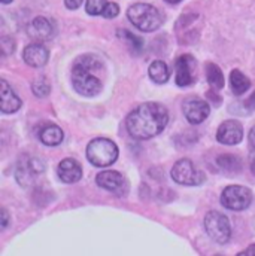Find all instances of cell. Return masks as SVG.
Here are the masks:
<instances>
[{"label": "cell", "mask_w": 255, "mask_h": 256, "mask_svg": "<svg viewBox=\"0 0 255 256\" xmlns=\"http://www.w3.org/2000/svg\"><path fill=\"white\" fill-rule=\"evenodd\" d=\"M169 122L167 109L155 102L137 106L126 120L128 134L136 140H148L158 136Z\"/></svg>", "instance_id": "6da1fadb"}, {"label": "cell", "mask_w": 255, "mask_h": 256, "mask_svg": "<svg viewBox=\"0 0 255 256\" xmlns=\"http://www.w3.org/2000/svg\"><path fill=\"white\" fill-rule=\"evenodd\" d=\"M102 62L91 54H84L73 62L72 85L78 94L84 97H94L102 91V79L94 73L102 70Z\"/></svg>", "instance_id": "7a4b0ae2"}, {"label": "cell", "mask_w": 255, "mask_h": 256, "mask_svg": "<svg viewBox=\"0 0 255 256\" xmlns=\"http://www.w3.org/2000/svg\"><path fill=\"white\" fill-rule=\"evenodd\" d=\"M127 16L130 22L145 32V33H151L160 28V26L163 24V16L160 14V10L148 3H134L128 8Z\"/></svg>", "instance_id": "3957f363"}, {"label": "cell", "mask_w": 255, "mask_h": 256, "mask_svg": "<svg viewBox=\"0 0 255 256\" xmlns=\"http://www.w3.org/2000/svg\"><path fill=\"white\" fill-rule=\"evenodd\" d=\"M118 158V146L109 138H94L87 146V160L96 167H109Z\"/></svg>", "instance_id": "277c9868"}, {"label": "cell", "mask_w": 255, "mask_h": 256, "mask_svg": "<svg viewBox=\"0 0 255 256\" xmlns=\"http://www.w3.org/2000/svg\"><path fill=\"white\" fill-rule=\"evenodd\" d=\"M204 230L212 242L227 244L231 238V225L228 218L216 210H212L204 218Z\"/></svg>", "instance_id": "5b68a950"}, {"label": "cell", "mask_w": 255, "mask_h": 256, "mask_svg": "<svg viewBox=\"0 0 255 256\" xmlns=\"http://www.w3.org/2000/svg\"><path fill=\"white\" fill-rule=\"evenodd\" d=\"M172 179L179 184V185H185V186H198L206 180V176L201 170H198L191 160L184 158L175 162L172 172Z\"/></svg>", "instance_id": "8992f818"}, {"label": "cell", "mask_w": 255, "mask_h": 256, "mask_svg": "<svg viewBox=\"0 0 255 256\" xmlns=\"http://www.w3.org/2000/svg\"><path fill=\"white\" fill-rule=\"evenodd\" d=\"M252 202V192L246 186L231 185L221 194V204L233 212H242Z\"/></svg>", "instance_id": "52a82bcc"}, {"label": "cell", "mask_w": 255, "mask_h": 256, "mask_svg": "<svg viewBox=\"0 0 255 256\" xmlns=\"http://www.w3.org/2000/svg\"><path fill=\"white\" fill-rule=\"evenodd\" d=\"M182 112L191 126H197L209 116L210 108L206 100L200 97H190L182 103Z\"/></svg>", "instance_id": "ba28073f"}, {"label": "cell", "mask_w": 255, "mask_h": 256, "mask_svg": "<svg viewBox=\"0 0 255 256\" xmlns=\"http://www.w3.org/2000/svg\"><path fill=\"white\" fill-rule=\"evenodd\" d=\"M197 76V62L190 54H184L176 60V84L179 86H190Z\"/></svg>", "instance_id": "9c48e42d"}, {"label": "cell", "mask_w": 255, "mask_h": 256, "mask_svg": "<svg viewBox=\"0 0 255 256\" xmlns=\"http://www.w3.org/2000/svg\"><path fill=\"white\" fill-rule=\"evenodd\" d=\"M96 184L106 190L109 192H115V194H120L123 195L126 190H127V182H126V178L115 172V170H105V172H100L96 178Z\"/></svg>", "instance_id": "30bf717a"}, {"label": "cell", "mask_w": 255, "mask_h": 256, "mask_svg": "<svg viewBox=\"0 0 255 256\" xmlns=\"http://www.w3.org/2000/svg\"><path fill=\"white\" fill-rule=\"evenodd\" d=\"M242 137H243V127L239 121L234 120L224 121L216 131V140L221 144H228V146L237 144L242 142Z\"/></svg>", "instance_id": "8fae6325"}, {"label": "cell", "mask_w": 255, "mask_h": 256, "mask_svg": "<svg viewBox=\"0 0 255 256\" xmlns=\"http://www.w3.org/2000/svg\"><path fill=\"white\" fill-rule=\"evenodd\" d=\"M27 33L32 39L45 42L54 36V26L45 16H36L27 27Z\"/></svg>", "instance_id": "7c38bea8"}, {"label": "cell", "mask_w": 255, "mask_h": 256, "mask_svg": "<svg viewBox=\"0 0 255 256\" xmlns=\"http://www.w3.org/2000/svg\"><path fill=\"white\" fill-rule=\"evenodd\" d=\"M23 60L30 67H44L50 60V51L42 44H30L24 48Z\"/></svg>", "instance_id": "4fadbf2b"}, {"label": "cell", "mask_w": 255, "mask_h": 256, "mask_svg": "<svg viewBox=\"0 0 255 256\" xmlns=\"http://www.w3.org/2000/svg\"><path fill=\"white\" fill-rule=\"evenodd\" d=\"M59 178L64 184H75L82 178V168L73 158H64L59 164Z\"/></svg>", "instance_id": "5bb4252c"}, {"label": "cell", "mask_w": 255, "mask_h": 256, "mask_svg": "<svg viewBox=\"0 0 255 256\" xmlns=\"http://www.w3.org/2000/svg\"><path fill=\"white\" fill-rule=\"evenodd\" d=\"M0 85H2V88H0V96H2L0 109H2V112L3 114H15L21 108L20 97L14 92V90L11 88V85L5 79L0 80Z\"/></svg>", "instance_id": "9a60e30c"}, {"label": "cell", "mask_w": 255, "mask_h": 256, "mask_svg": "<svg viewBox=\"0 0 255 256\" xmlns=\"http://www.w3.org/2000/svg\"><path fill=\"white\" fill-rule=\"evenodd\" d=\"M39 140L47 146H57L63 142V131L56 124H45L39 130Z\"/></svg>", "instance_id": "2e32d148"}, {"label": "cell", "mask_w": 255, "mask_h": 256, "mask_svg": "<svg viewBox=\"0 0 255 256\" xmlns=\"http://www.w3.org/2000/svg\"><path fill=\"white\" fill-rule=\"evenodd\" d=\"M148 73L151 76V79L155 82V84H166L170 78V68L169 66L161 62V60H155L152 62L149 68H148Z\"/></svg>", "instance_id": "e0dca14e"}, {"label": "cell", "mask_w": 255, "mask_h": 256, "mask_svg": "<svg viewBox=\"0 0 255 256\" xmlns=\"http://www.w3.org/2000/svg\"><path fill=\"white\" fill-rule=\"evenodd\" d=\"M230 86H231V90H233V92L236 96H242L251 88V80L240 70L234 68L230 73Z\"/></svg>", "instance_id": "ac0fdd59"}, {"label": "cell", "mask_w": 255, "mask_h": 256, "mask_svg": "<svg viewBox=\"0 0 255 256\" xmlns=\"http://www.w3.org/2000/svg\"><path fill=\"white\" fill-rule=\"evenodd\" d=\"M206 79L213 91H219L225 85V79H224L221 68L213 63L206 64Z\"/></svg>", "instance_id": "d6986e66"}, {"label": "cell", "mask_w": 255, "mask_h": 256, "mask_svg": "<svg viewBox=\"0 0 255 256\" xmlns=\"http://www.w3.org/2000/svg\"><path fill=\"white\" fill-rule=\"evenodd\" d=\"M218 166L221 170L227 172V173H239L242 170V162H240V158H237L236 155H231V154H224V155H219L218 160H216Z\"/></svg>", "instance_id": "ffe728a7"}, {"label": "cell", "mask_w": 255, "mask_h": 256, "mask_svg": "<svg viewBox=\"0 0 255 256\" xmlns=\"http://www.w3.org/2000/svg\"><path fill=\"white\" fill-rule=\"evenodd\" d=\"M117 36L127 44L133 52L139 54L143 50V45H145L143 44V39L139 38V36H136V34H133L131 32H128V30H118L117 32Z\"/></svg>", "instance_id": "44dd1931"}, {"label": "cell", "mask_w": 255, "mask_h": 256, "mask_svg": "<svg viewBox=\"0 0 255 256\" xmlns=\"http://www.w3.org/2000/svg\"><path fill=\"white\" fill-rule=\"evenodd\" d=\"M33 174H35V173L32 172V168H30V166H29V161H27L26 166H20V167H18V170H17V173H15V178H17L18 184H20L23 188H27V186L32 184V176H33Z\"/></svg>", "instance_id": "7402d4cb"}, {"label": "cell", "mask_w": 255, "mask_h": 256, "mask_svg": "<svg viewBox=\"0 0 255 256\" xmlns=\"http://www.w3.org/2000/svg\"><path fill=\"white\" fill-rule=\"evenodd\" d=\"M32 91H33V94L36 96V97H47L48 94H50V91H51V86H50V82L44 78V76H41L39 79H36L33 84H32Z\"/></svg>", "instance_id": "603a6c76"}, {"label": "cell", "mask_w": 255, "mask_h": 256, "mask_svg": "<svg viewBox=\"0 0 255 256\" xmlns=\"http://www.w3.org/2000/svg\"><path fill=\"white\" fill-rule=\"evenodd\" d=\"M106 4H108V0H87L85 10H87L88 15H93V16L102 15L105 8H106Z\"/></svg>", "instance_id": "cb8c5ba5"}, {"label": "cell", "mask_w": 255, "mask_h": 256, "mask_svg": "<svg viewBox=\"0 0 255 256\" xmlns=\"http://www.w3.org/2000/svg\"><path fill=\"white\" fill-rule=\"evenodd\" d=\"M118 14H120V6H118L117 3H114V2H108V4H106V8H105V10H103L102 16H103V18H108V20H112V18H115Z\"/></svg>", "instance_id": "d4e9b609"}, {"label": "cell", "mask_w": 255, "mask_h": 256, "mask_svg": "<svg viewBox=\"0 0 255 256\" xmlns=\"http://www.w3.org/2000/svg\"><path fill=\"white\" fill-rule=\"evenodd\" d=\"M2 51L5 56H9L15 51V42L12 38H2Z\"/></svg>", "instance_id": "484cf974"}, {"label": "cell", "mask_w": 255, "mask_h": 256, "mask_svg": "<svg viewBox=\"0 0 255 256\" xmlns=\"http://www.w3.org/2000/svg\"><path fill=\"white\" fill-rule=\"evenodd\" d=\"M29 166H30L32 172H33L35 174H39V173L44 172V162H42L41 160H38V158H32V160L29 161Z\"/></svg>", "instance_id": "4316f807"}, {"label": "cell", "mask_w": 255, "mask_h": 256, "mask_svg": "<svg viewBox=\"0 0 255 256\" xmlns=\"http://www.w3.org/2000/svg\"><path fill=\"white\" fill-rule=\"evenodd\" d=\"M84 0H64V4L67 9H78L82 4Z\"/></svg>", "instance_id": "83f0119b"}, {"label": "cell", "mask_w": 255, "mask_h": 256, "mask_svg": "<svg viewBox=\"0 0 255 256\" xmlns=\"http://www.w3.org/2000/svg\"><path fill=\"white\" fill-rule=\"evenodd\" d=\"M9 224V214L6 212V208H2V230H5Z\"/></svg>", "instance_id": "f1b7e54d"}, {"label": "cell", "mask_w": 255, "mask_h": 256, "mask_svg": "<svg viewBox=\"0 0 255 256\" xmlns=\"http://www.w3.org/2000/svg\"><path fill=\"white\" fill-rule=\"evenodd\" d=\"M245 106H246V109H248V110H251V112L255 110V92L251 96V97H249V98H248V100H246V102H245Z\"/></svg>", "instance_id": "f546056e"}, {"label": "cell", "mask_w": 255, "mask_h": 256, "mask_svg": "<svg viewBox=\"0 0 255 256\" xmlns=\"http://www.w3.org/2000/svg\"><path fill=\"white\" fill-rule=\"evenodd\" d=\"M239 255H251V256H255V244L252 246H249L248 249H245V250H242Z\"/></svg>", "instance_id": "4dcf8cb0"}, {"label": "cell", "mask_w": 255, "mask_h": 256, "mask_svg": "<svg viewBox=\"0 0 255 256\" xmlns=\"http://www.w3.org/2000/svg\"><path fill=\"white\" fill-rule=\"evenodd\" d=\"M249 144L251 148H255V127L249 131Z\"/></svg>", "instance_id": "1f68e13d"}, {"label": "cell", "mask_w": 255, "mask_h": 256, "mask_svg": "<svg viewBox=\"0 0 255 256\" xmlns=\"http://www.w3.org/2000/svg\"><path fill=\"white\" fill-rule=\"evenodd\" d=\"M251 170L255 174V148H252V152H251Z\"/></svg>", "instance_id": "d6a6232c"}, {"label": "cell", "mask_w": 255, "mask_h": 256, "mask_svg": "<svg viewBox=\"0 0 255 256\" xmlns=\"http://www.w3.org/2000/svg\"><path fill=\"white\" fill-rule=\"evenodd\" d=\"M164 2H167V3H170V4H176V3H179V2H182V0H164Z\"/></svg>", "instance_id": "836d02e7"}, {"label": "cell", "mask_w": 255, "mask_h": 256, "mask_svg": "<svg viewBox=\"0 0 255 256\" xmlns=\"http://www.w3.org/2000/svg\"><path fill=\"white\" fill-rule=\"evenodd\" d=\"M0 2H2V3H3V4H8V3H11V2H12V0H0Z\"/></svg>", "instance_id": "e575fe53"}]
</instances>
